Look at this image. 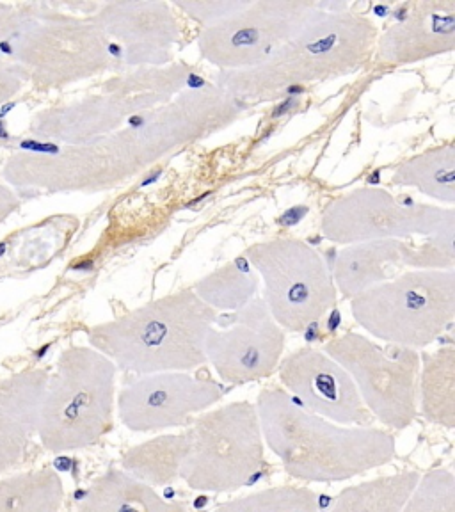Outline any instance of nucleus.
I'll list each match as a JSON object with an SVG mask.
<instances>
[{"mask_svg":"<svg viewBox=\"0 0 455 512\" xmlns=\"http://www.w3.org/2000/svg\"><path fill=\"white\" fill-rule=\"evenodd\" d=\"M75 512H189V507L164 500L157 489L111 466L91 482Z\"/></svg>","mask_w":455,"mask_h":512,"instance_id":"19","label":"nucleus"},{"mask_svg":"<svg viewBox=\"0 0 455 512\" xmlns=\"http://www.w3.org/2000/svg\"><path fill=\"white\" fill-rule=\"evenodd\" d=\"M377 36L379 29L367 15L331 4L265 63L217 73L216 86L242 102H264L297 86L347 77L370 63Z\"/></svg>","mask_w":455,"mask_h":512,"instance_id":"2","label":"nucleus"},{"mask_svg":"<svg viewBox=\"0 0 455 512\" xmlns=\"http://www.w3.org/2000/svg\"><path fill=\"white\" fill-rule=\"evenodd\" d=\"M422 473L416 470L381 475L342 489L328 512H400Z\"/></svg>","mask_w":455,"mask_h":512,"instance_id":"23","label":"nucleus"},{"mask_svg":"<svg viewBox=\"0 0 455 512\" xmlns=\"http://www.w3.org/2000/svg\"><path fill=\"white\" fill-rule=\"evenodd\" d=\"M0 139H9L8 128L4 127V121L0 120Z\"/></svg>","mask_w":455,"mask_h":512,"instance_id":"32","label":"nucleus"},{"mask_svg":"<svg viewBox=\"0 0 455 512\" xmlns=\"http://www.w3.org/2000/svg\"><path fill=\"white\" fill-rule=\"evenodd\" d=\"M189 450L191 436L187 429L176 434H162L125 450L120 468L152 488H164L180 479V470Z\"/></svg>","mask_w":455,"mask_h":512,"instance_id":"20","label":"nucleus"},{"mask_svg":"<svg viewBox=\"0 0 455 512\" xmlns=\"http://www.w3.org/2000/svg\"><path fill=\"white\" fill-rule=\"evenodd\" d=\"M20 148L27 150V152L40 153V155H56V153L61 150L59 144L41 143V141H36V139H24V141H20Z\"/></svg>","mask_w":455,"mask_h":512,"instance_id":"29","label":"nucleus"},{"mask_svg":"<svg viewBox=\"0 0 455 512\" xmlns=\"http://www.w3.org/2000/svg\"><path fill=\"white\" fill-rule=\"evenodd\" d=\"M6 251H8V240H2V242H0V256H4Z\"/></svg>","mask_w":455,"mask_h":512,"instance_id":"33","label":"nucleus"},{"mask_svg":"<svg viewBox=\"0 0 455 512\" xmlns=\"http://www.w3.org/2000/svg\"><path fill=\"white\" fill-rule=\"evenodd\" d=\"M217 312L192 288L152 299L89 329V347L136 376L189 372L207 363L205 338Z\"/></svg>","mask_w":455,"mask_h":512,"instance_id":"3","label":"nucleus"},{"mask_svg":"<svg viewBox=\"0 0 455 512\" xmlns=\"http://www.w3.org/2000/svg\"><path fill=\"white\" fill-rule=\"evenodd\" d=\"M191 450L180 479L192 491L235 493L264 477L265 441L255 402L235 400L208 409L187 425Z\"/></svg>","mask_w":455,"mask_h":512,"instance_id":"6","label":"nucleus"},{"mask_svg":"<svg viewBox=\"0 0 455 512\" xmlns=\"http://www.w3.org/2000/svg\"><path fill=\"white\" fill-rule=\"evenodd\" d=\"M118 368L102 352L72 345L48 376L36 434L52 454L98 445L112 429Z\"/></svg>","mask_w":455,"mask_h":512,"instance_id":"4","label":"nucleus"},{"mask_svg":"<svg viewBox=\"0 0 455 512\" xmlns=\"http://www.w3.org/2000/svg\"><path fill=\"white\" fill-rule=\"evenodd\" d=\"M255 406L267 447L292 479L345 482L397 457L392 432L333 424L304 409L281 388H264Z\"/></svg>","mask_w":455,"mask_h":512,"instance_id":"1","label":"nucleus"},{"mask_svg":"<svg viewBox=\"0 0 455 512\" xmlns=\"http://www.w3.org/2000/svg\"><path fill=\"white\" fill-rule=\"evenodd\" d=\"M212 512H320L319 495L306 486H274L233 498Z\"/></svg>","mask_w":455,"mask_h":512,"instance_id":"26","label":"nucleus"},{"mask_svg":"<svg viewBox=\"0 0 455 512\" xmlns=\"http://www.w3.org/2000/svg\"><path fill=\"white\" fill-rule=\"evenodd\" d=\"M248 107L216 84L203 82L169 100L168 104L134 116L121 128L141 171L189 144L230 127Z\"/></svg>","mask_w":455,"mask_h":512,"instance_id":"11","label":"nucleus"},{"mask_svg":"<svg viewBox=\"0 0 455 512\" xmlns=\"http://www.w3.org/2000/svg\"><path fill=\"white\" fill-rule=\"evenodd\" d=\"M400 512H455V475L452 470L434 468L422 475Z\"/></svg>","mask_w":455,"mask_h":512,"instance_id":"27","label":"nucleus"},{"mask_svg":"<svg viewBox=\"0 0 455 512\" xmlns=\"http://www.w3.org/2000/svg\"><path fill=\"white\" fill-rule=\"evenodd\" d=\"M354 322L379 342L420 351L455 319V269H409L351 299Z\"/></svg>","mask_w":455,"mask_h":512,"instance_id":"5","label":"nucleus"},{"mask_svg":"<svg viewBox=\"0 0 455 512\" xmlns=\"http://www.w3.org/2000/svg\"><path fill=\"white\" fill-rule=\"evenodd\" d=\"M15 102H9V104L2 105V109H0V120L4 121V118L8 116L9 112L15 109Z\"/></svg>","mask_w":455,"mask_h":512,"instance_id":"31","label":"nucleus"},{"mask_svg":"<svg viewBox=\"0 0 455 512\" xmlns=\"http://www.w3.org/2000/svg\"><path fill=\"white\" fill-rule=\"evenodd\" d=\"M224 386L189 372L139 376L118 393V416L132 432H162L187 427L196 416L214 408Z\"/></svg>","mask_w":455,"mask_h":512,"instance_id":"12","label":"nucleus"},{"mask_svg":"<svg viewBox=\"0 0 455 512\" xmlns=\"http://www.w3.org/2000/svg\"><path fill=\"white\" fill-rule=\"evenodd\" d=\"M287 333L272 319L264 299L256 296L224 329L212 326L205 356L224 384H248L271 377L285 354Z\"/></svg>","mask_w":455,"mask_h":512,"instance_id":"13","label":"nucleus"},{"mask_svg":"<svg viewBox=\"0 0 455 512\" xmlns=\"http://www.w3.org/2000/svg\"><path fill=\"white\" fill-rule=\"evenodd\" d=\"M276 372L285 392L310 413L345 427L374 424L351 376L322 349L299 347L281 358Z\"/></svg>","mask_w":455,"mask_h":512,"instance_id":"14","label":"nucleus"},{"mask_svg":"<svg viewBox=\"0 0 455 512\" xmlns=\"http://www.w3.org/2000/svg\"><path fill=\"white\" fill-rule=\"evenodd\" d=\"M329 8L312 0H246L232 15L203 27L198 52L219 72L255 68Z\"/></svg>","mask_w":455,"mask_h":512,"instance_id":"9","label":"nucleus"},{"mask_svg":"<svg viewBox=\"0 0 455 512\" xmlns=\"http://www.w3.org/2000/svg\"><path fill=\"white\" fill-rule=\"evenodd\" d=\"M260 280L246 256H237L192 285L194 294L214 312H237L258 296Z\"/></svg>","mask_w":455,"mask_h":512,"instance_id":"24","label":"nucleus"},{"mask_svg":"<svg viewBox=\"0 0 455 512\" xmlns=\"http://www.w3.org/2000/svg\"><path fill=\"white\" fill-rule=\"evenodd\" d=\"M244 256L264 281V303L285 333H301L338 303L331 267L319 251L294 237L251 244Z\"/></svg>","mask_w":455,"mask_h":512,"instance_id":"7","label":"nucleus"},{"mask_svg":"<svg viewBox=\"0 0 455 512\" xmlns=\"http://www.w3.org/2000/svg\"><path fill=\"white\" fill-rule=\"evenodd\" d=\"M96 24L111 43L121 68H159L171 64L182 31L168 2L130 0L105 4Z\"/></svg>","mask_w":455,"mask_h":512,"instance_id":"15","label":"nucleus"},{"mask_svg":"<svg viewBox=\"0 0 455 512\" xmlns=\"http://www.w3.org/2000/svg\"><path fill=\"white\" fill-rule=\"evenodd\" d=\"M393 185L411 187L448 207L455 203V144L445 143L400 162Z\"/></svg>","mask_w":455,"mask_h":512,"instance_id":"22","label":"nucleus"},{"mask_svg":"<svg viewBox=\"0 0 455 512\" xmlns=\"http://www.w3.org/2000/svg\"><path fill=\"white\" fill-rule=\"evenodd\" d=\"M377 36L376 63L408 66L455 50V0H418Z\"/></svg>","mask_w":455,"mask_h":512,"instance_id":"17","label":"nucleus"},{"mask_svg":"<svg viewBox=\"0 0 455 512\" xmlns=\"http://www.w3.org/2000/svg\"><path fill=\"white\" fill-rule=\"evenodd\" d=\"M322 351L351 376L374 420L399 431L415 422L420 352L377 344L354 331L331 338Z\"/></svg>","mask_w":455,"mask_h":512,"instance_id":"10","label":"nucleus"},{"mask_svg":"<svg viewBox=\"0 0 455 512\" xmlns=\"http://www.w3.org/2000/svg\"><path fill=\"white\" fill-rule=\"evenodd\" d=\"M244 2L246 0H242V2H237V0H230V2H219V0L182 2V0H178V2H175V6L185 11L198 24L208 27V25L216 24L219 20H223L226 16L235 13L237 9L244 6Z\"/></svg>","mask_w":455,"mask_h":512,"instance_id":"28","label":"nucleus"},{"mask_svg":"<svg viewBox=\"0 0 455 512\" xmlns=\"http://www.w3.org/2000/svg\"><path fill=\"white\" fill-rule=\"evenodd\" d=\"M320 232L340 246L424 237L455 255V210L399 200L381 187H358L329 201Z\"/></svg>","mask_w":455,"mask_h":512,"instance_id":"8","label":"nucleus"},{"mask_svg":"<svg viewBox=\"0 0 455 512\" xmlns=\"http://www.w3.org/2000/svg\"><path fill=\"white\" fill-rule=\"evenodd\" d=\"M418 413L432 425L455 427V347L420 354Z\"/></svg>","mask_w":455,"mask_h":512,"instance_id":"21","label":"nucleus"},{"mask_svg":"<svg viewBox=\"0 0 455 512\" xmlns=\"http://www.w3.org/2000/svg\"><path fill=\"white\" fill-rule=\"evenodd\" d=\"M0 54H2V56H13V45H11V41H0Z\"/></svg>","mask_w":455,"mask_h":512,"instance_id":"30","label":"nucleus"},{"mask_svg":"<svg viewBox=\"0 0 455 512\" xmlns=\"http://www.w3.org/2000/svg\"><path fill=\"white\" fill-rule=\"evenodd\" d=\"M47 383V370H29L0 381V473L27 454Z\"/></svg>","mask_w":455,"mask_h":512,"instance_id":"18","label":"nucleus"},{"mask_svg":"<svg viewBox=\"0 0 455 512\" xmlns=\"http://www.w3.org/2000/svg\"><path fill=\"white\" fill-rule=\"evenodd\" d=\"M455 269V256L425 239L424 244L409 240H372L345 246L331 269L338 296L351 301L368 288L392 280L397 269Z\"/></svg>","mask_w":455,"mask_h":512,"instance_id":"16","label":"nucleus"},{"mask_svg":"<svg viewBox=\"0 0 455 512\" xmlns=\"http://www.w3.org/2000/svg\"><path fill=\"white\" fill-rule=\"evenodd\" d=\"M63 502V479L50 468L0 480V512H59Z\"/></svg>","mask_w":455,"mask_h":512,"instance_id":"25","label":"nucleus"}]
</instances>
